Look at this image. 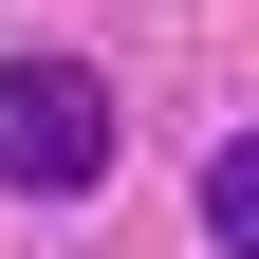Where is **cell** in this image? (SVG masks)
<instances>
[{
  "label": "cell",
  "instance_id": "cell-1",
  "mask_svg": "<svg viewBox=\"0 0 259 259\" xmlns=\"http://www.w3.org/2000/svg\"><path fill=\"white\" fill-rule=\"evenodd\" d=\"M0 185H19V204H93V185H111V74L0 56Z\"/></svg>",
  "mask_w": 259,
  "mask_h": 259
},
{
  "label": "cell",
  "instance_id": "cell-2",
  "mask_svg": "<svg viewBox=\"0 0 259 259\" xmlns=\"http://www.w3.org/2000/svg\"><path fill=\"white\" fill-rule=\"evenodd\" d=\"M204 241L259 259V130H241V148H204Z\"/></svg>",
  "mask_w": 259,
  "mask_h": 259
}]
</instances>
